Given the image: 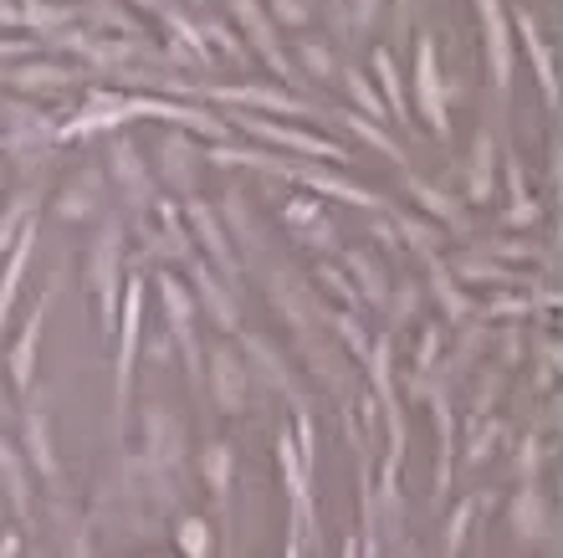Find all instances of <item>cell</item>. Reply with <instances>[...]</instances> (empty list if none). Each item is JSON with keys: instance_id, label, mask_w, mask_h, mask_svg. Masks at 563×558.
I'll use <instances>...</instances> for the list:
<instances>
[{"instance_id": "cell-9", "label": "cell", "mask_w": 563, "mask_h": 558, "mask_svg": "<svg viewBox=\"0 0 563 558\" xmlns=\"http://www.w3.org/2000/svg\"><path fill=\"white\" fill-rule=\"evenodd\" d=\"M11 52H21V46H11V42H0V57H11Z\"/></svg>"}, {"instance_id": "cell-8", "label": "cell", "mask_w": 563, "mask_h": 558, "mask_svg": "<svg viewBox=\"0 0 563 558\" xmlns=\"http://www.w3.org/2000/svg\"><path fill=\"white\" fill-rule=\"evenodd\" d=\"M179 544H190L195 558H206V528H200V523H185V528H179Z\"/></svg>"}, {"instance_id": "cell-6", "label": "cell", "mask_w": 563, "mask_h": 558, "mask_svg": "<svg viewBox=\"0 0 563 558\" xmlns=\"http://www.w3.org/2000/svg\"><path fill=\"white\" fill-rule=\"evenodd\" d=\"M42 313H46V303H42L36 313H31L26 333H21V343H15V353H11V374H15V384H21V390L31 384V364H36V338H42Z\"/></svg>"}, {"instance_id": "cell-5", "label": "cell", "mask_w": 563, "mask_h": 558, "mask_svg": "<svg viewBox=\"0 0 563 558\" xmlns=\"http://www.w3.org/2000/svg\"><path fill=\"white\" fill-rule=\"evenodd\" d=\"M518 31H522V42H528V52H533V62H538V77H543V92H549V103L559 108V77H553L549 46H543V36H538V26H533V15H528V11H518Z\"/></svg>"}, {"instance_id": "cell-7", "label": "cell", "mask_w": 563, "mask_h": 558, "mask_svg": "<svg viewBox=\"0 0 563 558\" xmlns=\"http://www.w3.org/2000/svg\"><path fill=\"white\" fill-rule=\"evenodd\" d=\"M31 226L21 231V247L11 251V266H5V282H0V328H5V313H11V303H15V287H21V277H26V256H31Z\"/></svg>"}, {"instance_id": "cell-3", "label": "cell", "mask_w": 563, "mask_h": 558, "mask_svg": "<svg viewBox=\"0 0 563 558\" xmlns=\"http://www.w3.org/2000/svg\"><path fill=\"white\" fill-rule=\"evenodd\" d=\"M246 129L262 133V139H272V144H292V149H302V154H312V160H339V154H343V149H333L328 139H318V133L282 129V123H262V118H246Z\"/></svg>"}, {"instance_id": "cell-4", "label": "cell", "mask_w": 563, "mask_h": 558, "mask_svg": "<svg viewBox=\"0 0 563 558\" xmlns=\"http://www.w3.org/2000/svg\"><path fill=\"white\" fill-rule=\"evenodd\" d=\"M482 15H487V46H492V77L497 88H507V67H512V52H507V15L497 0H482Z\"/></svg>"}, {"instance_id": "cell-1", "label": "cell", "mask_w": 563, "mask_h": 558, "mask_svg": "<svg viewBox=\"0 0 563 558\" xmlns=\"http://www.w3.org/2000/svg\"><path fill=\"white\" fill-rule=\"evenodd\" d=\"M416 88H420V108H426V118L435 123V133H451V123H445V108H441V73H435V42H420V62H416Z\"/></svg>"}, {"instance_id": "cell-2", "label": "cell", "mask_w": 563, "mask_h": 558, "mask_svg": "<svg viewBox=\"0 0 563 558\" xmlns=\"http://www.w3.org/2000/svg\"><path fill=\"white\" fill-rule=\"evenodd\" d=\"M139 318H144V287H139V282H129V318H123V359H119V415H123V405H129V374H134Z\"/></svg>"}]
</instances>
